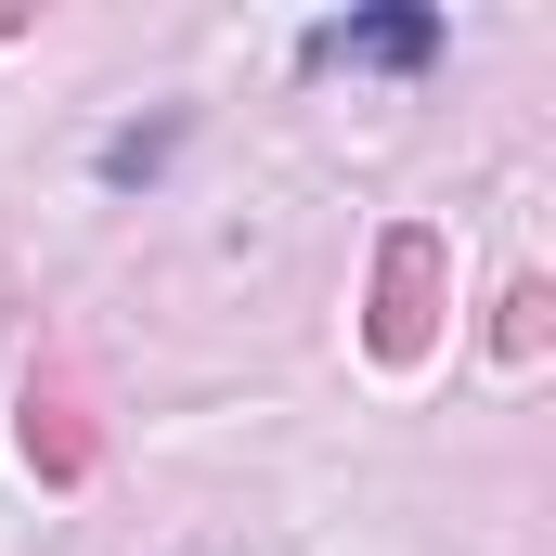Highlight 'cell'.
I'll return each mask as SVG.
<instances>
[{
  "instance_id": "cell-1",
  "label": "cell",
  "mask_w": 556,
  "mask_h": 556,
  "mask_svg": "<svg viewBox=\"0 0 556 556\" xmlns=\"http://www.w3.org/2000/svg\"><path fill=\"white\" fill-rule=\"evenodd\" d=\"M376 363H427V337H440V233L402 220L389 247H376Z\"/></svg>"
},
{
  "instance_id": "cell-2",
  "label": "cell",
  "mask_w": 556,
  "mask_h": 556,
  "mask_svg": "<svg viewBox=\"0 0 556 556\" xmlns=\"http://www.w3.org/2000/svg\"><path fill=\"white\" fill-rule=\"evenodd\" d=\"M26 466L52 479V492H78L91 466H104V427H91V402H78V376H26Z\"/></svg>"
},
{
  "instance_id": "cell-3",
  "label": "cell",
  "mask_w": 556,
  "mask_h": 556,
  "mask_svg": "<svg viewBox=\"0 0 556 556\" xmlns=\"http://www.w3.org/2000/svg\"><path fill=\"white\" fill-rule=\"evenodd\" d=\"M440 52V13H324L298 39V65H427Z\"/></svg>"
},
{
  "instance_id": "cell-4",
  "label": "cell",
  "mask_w": 556,
  "mask_h": 556,
  "mask_svg": "<svg viewBox=\"0 0 556 556\" xmlns=\"http://www.w3.org/2000/svg\"><path fill=\"white\" fill-rule=\"evenodd\" d=\"M168 142H181V117H155V130H117V142H104V181H142V168H168Z\"/></svg>"
},
{
  "instance_id": "cell-5",
  "label": "cell",
  "mask_w": 556,
  "mask_h": 556,
  "mask_svg": "<svg viewBox=\"0 0 556 556\" xmlns=\"http://www.w3.org/2000/svg\"><path fill=\"white\" fill-rule=\"evenodd\" d=\"M531 350H544V285H518V298H505V363H531Z\"/></svg>"
}]
</instances>
